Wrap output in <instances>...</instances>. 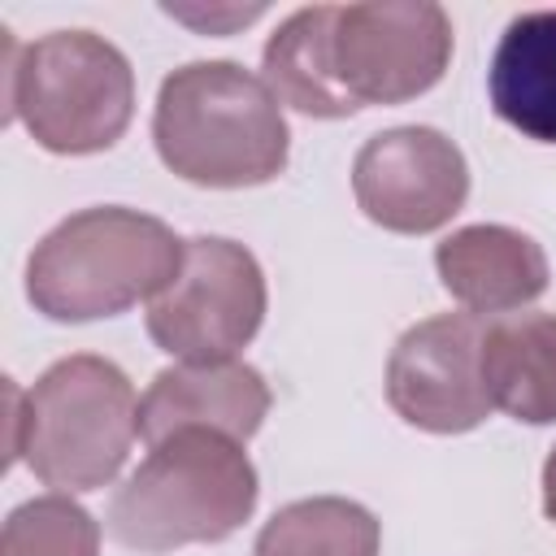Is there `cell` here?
Instances as JSON below:
<instances>
[{"mask_svg": "<svg viewBox=\"0 0 556 556\" xmlns=\"http://www.w3.org/2000/svg\"><path fill=\"white\" fill-rule=\"evenodd\" d=\"M452 61V17L430 0L334 4L330 65L339 91L365 104H404L426 96Z\"/></svg>", "mask_w": 556, "mask_h": 556, "instance_id": "7", "label": "cell"}, {"mask_svg": "<svg viewBox=\"0 0 556 556\" xmlns=\"http://www.w3.org/2000/svg\"><path fill=\"white\" fill-rule=\"evenodd\" d=\"M187 239L161 217L96 204L56 222L26 256V300L48 321H100L156 300L182 269Z\"/></svg>", "mask_w": 556, "mask_h": 556, "instance_id": "3", "label": "cell"}, {"mask_svg": "<svg viewBox=\"0 0 556 556\" xmlns=\"http://www.w3.org/2000/svg\"><path fill=\"white\" fill-rule=\"evenodd\" d=\"M0 556H100V521L70 495H35L4 517Z\"/></svg>", "mask_w": 556, "mask_h": 556, "instance_id": "16", "label": "cell"}, {"mask_svg": "<svg viewBox=\"0 0 556 556\" xmlns=\"http://www.w3.org/2000/svg\"><path fill=\"white\" fill-rule=\"evenodd\" d=\"M482 387L491 408L526 426L556 421V313H508L482 326Z\"/></svg>", "mask_w": 556, "mask_h": 556, "instance_id": "12", "label": "cell"}, {"mask_svg": "<svg viewBox=\"0 0 556 556\" xmlns=\"http://www.w3.org/2000/svg\"><path fill=\"white\" fill-rule=\"evenodd\" d=\"M482 317L439 313L408 326L387 356V404L426 434H469L491 417L482 387Z\"/></svg>", "mask_w": 556, "mask_h": 556, "instance_id": "9", "label": "cell"}, {"mask_svg": "<svg viewBox=\"0 0 556 556\" xmlns=\"http://www.w3.org/2000/svg\"><path fill=\"white\" fill-rule=\"evenodd\" d=\"M486 96L500 122L534 143H556V9H530L504 26Z\"/></svg>", "mask_w": 556, "mask_h": 556, "instance_id": "13", "label": "cell"}, {"mask_svg": "<svg viewBox=\"0 0 556 556\" xmlns=\"http://www.w3.org/2000/svg\"><path fill=\"white\" fill-rule=\"evenodd\" d=\"M152 143L169 174L213 191L274 182L291 156L282 104L239 61H187L165 74Z\"/></svg>", "mask_w": 556, "mask_h": 556, "instance_id": "1", "label": "cell"}, {"mask_svg": "<svg viewBox=\"0 0 556 556\" xmlns=\"http://www.w3.org/2000/svg\"><path fill=\"white\" fill-rule=\"evenodd\" d=\"M261 478L243 443L217 430H178L148 447L109 500V534L130 552L226 543L256 513Z\"/></svg>", "mask_w": 556, "mask_h": 556, "instance_id": "4", "label": "cell"}, {"mask_svg": "<svg viewBox=\"0 0 556 556\" xmlns=\"http://www.w3.org/2000/svg\"><path fill=\"white\" fill-rule=\"evenodd\" d=\"M4 35V122L56 156L109 152L135 117V70L96 30H52L35 43Z\"/></svg>", "mask_w": 556, "mask_h": 556, "instance_id": "5", "label": "cell"}, {"mask_svg": "<svg viewBox=\"0 0 556 556\" xmlns=\"http://www.w3.org/2000/svg\"><path fill=\"white\" fill-rule=\"evenodd\" d=\"M543 517L556 521V447L543 460Z\"/></svg>", "mask_w": 556, "mask_h": 556, "instance_id": "18", "label": "cell"}, {"mask_svg": "<svg viewBox=\"0 0 556 556\" xmlns=\"http://www.w3.org/2000/svg\"><path fill=\"white\" fill-rule=\"evenodd\" d=\"M9 395V456L26 460V469L61 491V495H87L109 486L139 434V400L130 378L109 361L91 352L61 356L48 365L30 391H22L13 378L4 387Z\"/></svg>", "mask_w": 556, "mask_h": 556, "instance_id": "2", "label": "cell"}, {"mask_svg": "<svg viewBox=\"0 0 556 556\" xmlns=\"http://www.w3.org/2000/svg\"><path fill=\"white\" fill-rule=\"evenodd\" d=\"M356 208L391 235L443 230L469 200L465 152L434 126H391L352 161Z\"/></svg>", "mask_w": 556, "mask_h": 556, "instance_id": "8", "label": "cell"}, {"mask_svg": "<svg viewBox=\"0 0 556 556\" xmlns=\"http://www.w3.org/2000/svg\"><path fill=\"white\" fill-rule=\"evenodd\" d=\"M261 261L222 235L187 239L178 278L148 304V339L174 361H235L265 321Z\"/></svg>", "mask_w": 556, "mask_h": 556, "instance_id": "6", "label": "cell"}, {"mask_svg": "<svg viewBox=\"0 0 556 556\" xmlns=\"http://www.w3.org/2000/svg\"><path fill=\"white\" fill-rule=\"evenodd\" d=\"M165 17H178L204 35H230L235 26H248L265 13V4H208V9H195V4H161Z\"/></svg>", "mask_w": 556, "mask_h": 556, "instance_id": "17", "label": "cell"}, {"mask_svg": "<svg viewBox=\"0 0 556 556\" xmlns=\"http://www.w3.org/2000/svg\"><path fill=\"white\" fill-rule=\"evenodd\" d=\"M330 30H334V4H308L282 17L278 30L265 39L261 78L282 109H295L321 122L356 113V104L339 91V78L330 65Z\"/></svg>", "mask_w": 556, "mask_h": 556, "instance_id": "14", "label": "cell"}, {"mask_svg": "<svg viewBox=\"0 0 556 556\" xmlns=\"http://www.w3.org/2000/svg\"><path fill=\"white\" fill-rule=\"evenodd\" d=\"M378 517L343 495H313L282 504L256 534L252 556H378Z\"/></svg>", "mask_w": 556, "mask_h": 556, "instance_id": "15", "label": "cell"}, {"mask_svg": "<svg viewBox=\"0 0 556 556\" xmlns=\"http://www.w3.org/2000/svg\"><path fill=\"white\" fill-rule=\"evenodd\" d=\"M269 382L243 361H178L139 395V434L161 443L178 430H217L248 443L269 413Z\"/></svg>", "mask_w": 556, "mask_h": 556, "instance_id": "10", "label": "cell"}, {"mask_svg": "<svg viewBox=\"0 0 556 556\" xmlns=\"http://www.w3.org/2000/svg\"><path fill=\"white\" fill-rule=\"evenodd\" d=\"M434 274L439 287L473 317H508L534 304L552 282L547 252L539 248V239L495 222L460 226L439 239Z\"/></svg>", "mask_w": 556, "mask_h": 556, "instance_id": "11", "label": "cell"}]
</instances>
